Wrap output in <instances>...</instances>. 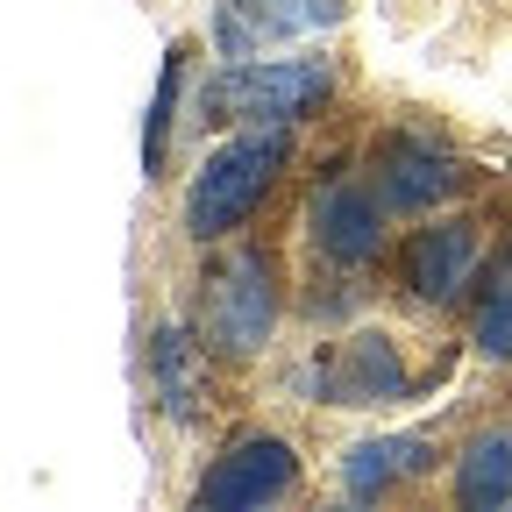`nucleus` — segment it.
<instances>
[{
	"label": "nucleus",
	"instance_id": "nucleus-1",
	"mask_svg": "<svg viewBox=\"0 0 512 512\" xmlns=\"http://www.w3.org/2000/svg\"><path fill=\"white\" fill-rule=\"evenodd\" d=\"M278 157H285L278 128H256V136H235V143H221V150L200 164V178H192V207H185V228L200 235V242H214V235L242 228V221H249V207L264 200V185H271Z\"/></svg>",
	"mask_w": 512,
	"mask_h": 512
},
{
	"label": "nucleus",
	"instance_id": "nucleus-2",
	"mask_svg": "<svg viewBox=\"0 0 512 512\" xmlns=\"http://www.w3.org/2000/svg\"><path fill=\"white\" fill-rule=\"evenodd\" d=\"M335 72L313 57H292V64H228V79L214 93H200V107H221L214 121H264V128H285L299 121L313 100H328Z\"/></svg>",
	"mask_w": 512,
	"mask_h": 512
},
{
	"label": "nucleus",
	"instance_id": "nucleus-3",
	"mask_svg": "<svg viewBox=\"0 0 512 512\" xmlns=\"http://www.w3.org/2000/svg\"><path fill=\"white\" fill-rule=\"evenodd\" d=\"M271 313H278V299H271V264H264L256 249L228 256V264L207 278V342H214V349L249 356L256 342L271 335Z\"/></svg>",
	"mask_w": 512,
	"mask_h": 512
},
{
	"label": "nucleus",
	"instance_id": "nucleus-4",
	"mask_svg": "<svg viewBox=\"0 0 512 512\" xmlns=\"http://www.w3.org/2000/svg\"><path fill=\"white\" fill-rule=\"evenodd\" d=\"M292 448L278 441V434H242L228 456L200 477V505H214V512H228V505H271V498H285L292 491Z\"/></svg>",
	"mask_w": 512,
	"mask_h": 512
},
{
	"label": "nucleus",
	"instance_id": "nucleus-5",
	"mask_svg": "<svg viewBox=\"0 0 512 512\" xmlns=\"http://www.w3.org/2000/svg\"><path fill=\"white\" fill-rule=\"evenodd\" d=\"M342 22L335 0H221L214 15V43L221 57H256L264 43H285V36H306V29H328Z\"/></svg>",
	"mask_w": 512,
	"mask_h": 512
},
{
	"label": "nucleus",
	"instance_id": "nucleus-6",
	"mask_svg": "<svg viewBox=\"0 0 512 512\" xmlns=\"http://www.w3.org/2000/svg\"><path fill=\"white\" fill-rule=\"evenodd\" d=\"M313 384H320L335 406H392V399H406L399 342H384V335H349L328 363H320Z\"/></svg>",
	"mask_w": 512,
	"mask_h": 512
},
{
	"label": "nucleus",
	"instance_id": "nucleus-7",
	"mask_svg": "<svg viewBox=\"0 0 512 512\" xmlns=\"http://www.w3.org/2000/svg\"><path fill=\"white\" fill-rule=\"evenodd\" d=\"M470 271H477V228L470 221H441V228H420L406 242V285L434 306L456 299L470 285Z\"/></svg>",
	"mask_w": 512,
	"mask_h": 512
},
{
	"label": "nucleus",
	"instance_id": "nucleus-8",
	"mask_svg": "<svg viewBox=\"0 0 512 512\" xmlns=\"http://www.w3.org/2000/svg\"><path fill=\"white\" fill-rule=\"evenodd\" d=\"M313 235H320V249L335 256V264H370L377 256V242H384V228H377V200L363 185H328L313 200Z\"/></svg>",
	"mask_w": 512,
	"mask_h": 512
},
{
	"label": "nucleus",
	"instance_id": "nucleus-9",
	"mask_svg": "<svg viewBox=\"0 0 512 512\" xmlns=\"http://www.w3.org/2000/svg\"><path fill=\"white\" fill-rule=\"evenodd\" d=\"M384 178V200L392 207H434L441 192H456V164H448L434 143H392L377 164Z\"/></svg>",
	"mask_w": 512,
	"mask_h": 512
},
{
	"label": "nucleus",
	"instance_id": "nucleus-10",
	"mask_svg": "<svg viewBox=\"0 0 512 512\" xmlns=\"http://www.w3.org/2000/svg\"><path fill=\"white\" fill-rule=\"evenodd\" d=\"M413 470H427V441L420 434H384V441L349 448L342 484H349V498H384V491H392L399 477H413Z\"/></svg>",
	"mask_w": 512,
	"mask_h": 512
},
{
	"label": "nucleus",
	"instance_id": "nucleus-11",
	"mask_svg": "<svg viewBox=\"0 0 512 512\" xmlns=\"http://www.w3.org/2000/svg\"><path fill=\"white\" fill-rule=\"evenodd\" d=\"M456 498L470 512H491L512 498V434H477L463 448V470H456Z\"/></svg>",
	"mask_w": 512,
	"mask_h": 512
},
{
	"label": "nucleus",
	"instance_id": "nucleus-12",
	"mask_svg": "<svg viewBox=\"0 0 512 512\" xmlns=\"http://www.w3.org/2000/svg\"><path fill=\"white\" fill-rule=\"evenodd\" d=\"M477 349L512 356V249L491 264V292H484V313H477Z\"/></svg>",
	"mask_w": 512,
	"mask_h": 512
},
{
	"label": "nucleus",
	"instance_id": "nucleus-13",
	"mask_svg": "<svg viewBox=\"0 0 512 512\" xmlns=\"http://www.w3.org/2000/svg\"><path fill=\"white\" fill-rule=\"evenodd\" d=\"M157 384H164V413L171 420H192V342L178 328L157 335Z\"/></svg>",
	"mask_w": 512,
	"mask_h": 512
},
{
	"label": "nucleus",
	"instance_id": "nucleus-14",
	"mask_svg": "<svg viewBox=\"0 0 512 512\" xmlns=\"http://www.w3.org/2000/svg\"><path fill=\"white\" fill-rule=\"evenodd\" d=\"M171 100H178V57L164 64V86H157V107H150V128H143V164H150V171L164 164V121H171Z\"/></svg>",
	"mask_w": 512,
	"mask_h": 512
}]
</instances>
